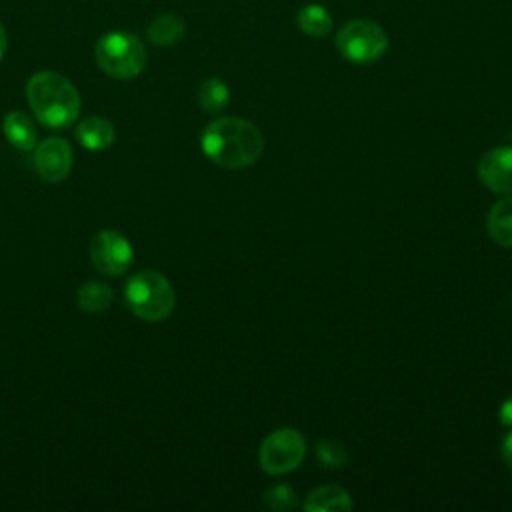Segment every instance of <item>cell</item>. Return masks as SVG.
Here are the masks:
<instances>
[{
    "mask_svg": "<svg viewBox=\"0 0 512 512\" xmlns=\"http://www.w3.org/2000/svg\"><path fill=\"white\" fill-rule=\"evenodd\" d=\"M200 146L206 158L226 170H240L256 164L264 152V136L256 124L236 116L212 120L202 136Z\"/></svg>",
    "mask_w": 512,
    "mask_h": 512,
    "instance_id": "obj_1",
    "label": "cell"
},
{
    "mask_svg": "<svg viewBox=\"0 0 512 512\" xmlns=\"http://www.w3.org/2000/svg\"><path fill=\"white\" fill-rule=\"evenodd\" d=\"M26 100L36 120L54 130L70 126L82 106L76 86L66 76L52 70H42L28 78Z\"/></svg>",
    "mask_w": 512,
    "mask_h": 512,
    "instance_id": "obj_2",
    "label": "cell"
},
{
    "mask_svg": "<svg viewBox=\"0 0 512 512\" xmlns=\"http://www.w3.org/2000/svg\"><path fill=\"white\" fill-rule=\"evenodd\" d=\"M124 298L134 316L144 322L166 320L176 306V292L170 280L156 270H142L128 278Z\"/></svg>",
    "mask_w": 512,
    "mask_h": 512,
    "instance_id": "obj_3",
    "label": "cell"
},
{
    "mask_svg": "<svg viewBox=\"0 0 512 512\" xmlns=\"http://www.w3.org/2000/svg\"><path fill=\"white\" fill-rule=\"evenodd\" d=\"M94 58L104 74L116 80H130L146 68L148 56L142 40L136 34L114 30L96 40Z\"/></svg>",
    "mask_w": 512,
    "mask_h": 512,
    "instance_id": "obj_4",
    "label": "cell"
},
{
    "mask_svg": "<svg viewBox=\"0 0 512 512\" xmlns=\"http://www.w3.org/2000/svg\"><path fill=\"white\" fill-rule=\"evenodd\" d=\"M386 30L368 18L348 20L336 32V48L352 64H372L378 62L388 50Z\"/></svg>",
    "mask_w": 512,
    "mask_h": 512,
    "instance_id": "obj_5",
    "label": "cell"
},
{
    "mask_svg": "<svg viewBox=\"0 0 512 512\" xmlns=\"http://www.w3.org/2000/svg\"><path fill=\"white\" fill-rule=\"evenodd\" d=\"M306 456V440L296 428H278L270 432L258 448V464L272 476L296 470Z\"/></svg>",
    "mask_w": 512,
    "mask_h": 512,
    "instance_id": "obj_6",
    "label": "cell"
},
{
    "mask_svg": "<svg viewBox=\"0 0 512 512\" xmlns=\"http://www.w3.org/2000/svg\"><path fill=\"white\" fill-rule=\"evenodd\" d=\"M132 256V244L116 230H100L90 242V260L102 274H124L132 264Z\"/></svg>",
    "mask_w": 512,
    "mask_h": 512,
    "instance_id": "obj_7",
    "label": "cell"
},
{
    "mask_svg": "<svg viewBox=\"0 0 512 512\" xmlns=\"http://www.w3.org/2000/svg\"><path fill=\"white\" fill-rule=\"evenodd\" d=\"M72 148L64 138H46L34 146V168L46 182H62L72 170Z\"/></svg>",
    "mask_w": 512,
    "mask_h": 512,
    "instance_id": "obj_8",
    "label": "cell"
},
{
    "mask_svg": "<svg viewBox=\"0 0 512 512\" xmlns=\"http://www.w3.org/2000/svg\"><path fill=\"white\" fill-rule=\"evenodd\" d=\"M478 178L494 194H512V146H498L482 154Z\"/></svg>",
    "mask_w": 512,
    "mask_h": 512,
    "instance_id": "obj_9",
    "label": "cell"
},
{
    "mask_svg": "<svg viewBox=\"0 0 512 512\" xmlns=\"http://www.w3.org/2000/svg\"><path fill=\"white\" fill-rule=\"evenodd\" d=\"M76 140L92 152H100L106 150L114 144L116 140V130L114 124L102 116H88L84 120H80V124L74 130Z\"/></svg>",
    "mask_w": 512,
    "mask_h": 512,
    "instance_id": "obj_10",
    "label": "cell"
},
{
    "mask_svg": "<svg viewBox=\"0 0 512 512\" xmlns=\"http://www.w3.org/2000/svg\"><path fill=\"white\" fill-rule=\"evenodd\" d=\"M306 512H350L352 496L346 488L326 484L314 488L304 500Z\"/></svg>",
    "mask_w": 512,
    "mask_h": 512,
    "instance_id": "obj_11",
    "label": "cell"
},
{
    "mask_svg": "<svg viewBox=\"0 0 512 512\" xmlns=\"http://www.w3.org/2000/svg\"><path fill=\"white\" fill-rule=\"evenodd\" d=\"M2 130L6 140L18 150L26 152L36 146V128L32 124V118L22 110L8 112L2 122Z\"/></svg>",
    "mask_w": 512,
    "mask_h": 512,
    "instance_id": "obj_12",
    "label": "cell"
},
{
    "mask_svg": "<svg viewBox=\"0 0 512 512\" xmlns=\"http://www.w3.org/2000/svg\"><path fill=\"white\" fill-rule=\"evenodd\" d=\"M296 26L310 38H326L332 30V16L326 6L308 2L296 12Z\"/></svg>",
    "mask_w": 512,
    "mask_h": 512,
    "instance_id": "obj_13",
    "label": "cell"
},
{
    "mask_svg": "<svg viewBox=\"0 0 512 512\" xmlns=\"http://www.w3.org/2000/svg\"><path fill=\"white\" fill-rule=\"evenodd\" d=\"M490 238L506 248H512V196L498 200L486 218Z\"/></svg>",
    "mask_w": 512,
    "mask_h": 512,
    "instance_id": "obj_14",
    "label": "cell"
},
{
    "mask_svg": "<svg viewBox=\"0 0 512 512\" xmlns=\"http://www.w3.org/2000/svg\"><path fill=\"white\" fill-rule=\"evenodd\" d=\"M186 34V26L182 22V18H178L176 14H160L156 16L150 26H148V40L154 44V46H174L178 44Z\"/></svg>",
    "mask_w": 512,
    "mask_h": 512,
    "instance_id": "obj_15",
    "label": "cell"
},
{
    "mask_svg": "<svg viewBox=\"0 0 512 512\" xmlns=\"http://www.w3.org/2000/svg\"><path fill=\"white\" fill-rule=\"evenodd\" d=\"M114 292L104 282H86L76 290V304L88 314H100L110 308Z\"/></svg>",
    "mask_w": 512,
    "mask_h": 512,
    "instance_id": "obj_16",
    "label": "cell"
},
{
    "mask_svg": "<svg viewBox=\"0 0 512 512\" xmlns=\"http://www.w3.org/2000/svg\"><path fill=\"white\" fill-rule=\"evenodd\" d=\"M230 100V88L220 78H206L198 86V104L202 110L214 114L226 108Z\"/></svg>",
    "mask_w": 512,
    "mask_h": 512,
    "instance_id": "obj_17",
    "label": "cell"
},
{
    "mask_svg": "<svg viewBox=\"0 0 512 512\" xmlns=\"http://www.w3.org/2000/svg\"><path fill=\"white\" fill-rule=\"evenodd\" d=\"M316 456H318L320 464L326 468H342L348 460L344 446L334 440H326V438L316 444Z\"/></svg>",
    "mask_w": 512,
    "mask_h": 512,
    "instance_id": "obj_18",
    "label": "cell"
},
{
    "mask_svg": "<svg viewBox=\"0 0 512 512\" xmlns=\"http://www.w3.org/2000/svg\"><path fill=\"white\" fill-rule=\"evenodd\" d=\"M264 504L270 510H292L296 506V494L288 484H274L270 486L264 496H262Z\"/></svg>",
    "mask_w": 512,
    "mask_h": 512,
    "instance_id": "obj_19",
    "label": "cell"
},
{
    "mask_svg": "<svg viewBox=\"0 0 512 512\" xmlns=\"http://www.w3.org/2000/svg\"><path fill=\"white\" fill-rule=\"evenodd\" d=\"M498 420L502 426H512V396L502 402L498 410Z\"/></svg>",
    "mask_w": 512,
    "mask_h": 512,
    "instance_id": "obj_20",
    "label": "cell"
},
{
    "mask_svg": "<svg viewBox=\"0 0 512 512\" xmlns=\"http://www.w3.org/2000/svg\"><path fill=\"white\" fill-rule=\"evenodd\" d=\"M502 460L512 470V432H508L502 440Z\"/></svg>",
    "mask_w": 512,
    "mask_h": 512,
    "instance_id": "obj_21",
    "label": "cell"
},
{
    "mask_svg": "<svg viewBox=\"0 0 512 512\" xmlns=\"http://www.w3.org/2000/svg\"><path fill=\"white\" fill-rule=\"evenodd\" d=\"M6 46H8V36H6V30L0 22V60L4 58V52H6Z\"/></svg>",
    "mask_w": 512,
    "mask_h": 512,
    "instance_id": "obj_22",
    "label": "cell"
}]
</instances>
